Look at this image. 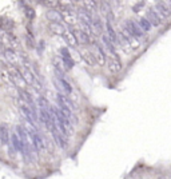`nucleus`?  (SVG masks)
Returning a JSON list of instances; mask_svg holds the SVG:
<instances>
[{"mask_svg":"<svg viewBox=\"0 0 171 179\" xmlns=\"http://www.w3.org/2000/svg\"><path fill=\"white\" fill-rule=\"evenodd\" d=\"M3 53H4V56H6V59L8 60V63H11V66H17L19 60H17V55L13 52V50L8 48V50H4Z\"/></svg>","mask_w":171,"mask_h":179,"instance_id":"obj_11","label":"nucleus"},{"mask_svg":"<svg viewBox=\"0 0 171 179\" xmlns=\"http://www.w3.org/2000/svg\"><path fill=\"white\" fill-rule=\"evenodd\" d=\"M59 4H60L59 0H43V6L48 8H56Z\"/></svg>","mask_w":171,"mask_h":179,"instance_id":"obj_23","label":"nucleus"},{"mask_svg":"<svg viewBox=\"0 0 171 179\" xmlns=\"http://www.w3.org/2000/svg\"><path fill=\"white\" fill-rule=\"evenodd\" d=\"M102 39H103V43H104V46H106L107 50H109V51L112 53V55H115V56H116L115 46H114V43H112L111 40H110V38L107 36V35H103V38H102Z\"/></svg>","mask_w":171,"mask_h":179,"instance_id":"obj_19","label":"nucleus"},{"mask_svg":"<svg viewBox=\"0 0 171 179\" xmlns=\"http://www.w3.org/2000/svg\"><path fill=\"white\" fill-rule=\"evenodd\" d=\"M52 131V135L55 138V142L59 145L62 149H67V146H68V143H67V139H66V135H63V134L58 132V130H51Z\"/></svg>","mask_w":171,"mask_h":179,"instance_id":"obj_7","label":"nucleus"},{"mask_svg":"<svg viewBox=\"0 0 171 179\" xmlns=\"http://www.w3.org/2000/svg\"><path fill=\"white\" fill-rule=\"evenodd\" d=\"M2 79L6 82L7 84H10V86H12V87H16L15 84H13V82H12V79H11V76H10V74L7 72V71H4V70H2Z\"/></svg>","mask_w":171,"mask_h":179,"instance_id":"obj_21","label":"nucleus"},{"mask_svg":"<svg viewBox=\"0 0 171 179\" xmlns=\"http://www.w3.org/2000/svg\"><path fill=\"white\" fill-rule=\"evenodd\" d=\"M47 19L52 23H63V19H62V15L59 11H56L55 8H49V11H47L46 13Z\"/></svg>","mask_w":171,"mask_h":179,"instance_id":"obj_6","label":"nucleus"},{"mask_svg":"<svg viewBox=\"0 0 171 179\" xmlns=\"http://www.w3.org/2000/svg\"><path fill=\"white\" fill-rule=\"evenodd\" d=\"M49 30L52 31L53 34H56V35H62L63 32H64V25H63L62 23H49Z\"/></svg>","mask_w":171,"mask_h":179,"instance_id":"obj_18","label":"nucleus"},{"mask_svg":"<svg viewBox=\"0 0 171 179\" xmlns=\"http://www.w3.org/2000/svg\"><path fill=\"white\" fill-rule=\"evenodd\" d=\"M146 19L150 21L151 25H154V27H158L160 24V19H159L158 13H156L154 10H148L147 11V17H146Z\"/></svg>","mask_w":171,"mask_h":179,"instance_id":"obj_10","label":"nucleus"},{"mask_svg":"<svg viewBox=\"0 0 171 179\" xmlns=\"http://www.w3.org/2000/svg\"><path fill=\"white\" fill-rule=\"evenodd\" d=\"M91 53H92V56H94V59H95L98 66L106 64V53L100 46H96L95 44V51H91Z\"/></svg>","mask_w":171,"mask_h":179,"instance_id":"obj_3","label":"nucleus"},{"mask_svg":"<svg viewBox=\"0 0 171 179\" xmlns=\"http://www.w3.org/2000/svg\"><path fill=\"white\" fill-rule=\"evenodd\" d=\"M106 27H107V36L110 38V40L112 43H119V38H118V35H116V32L114 31V28H112V25L110 24V20L107 19L106 20Z\"/></svg>","mask_w":171,"mask_h":179,"instance_id":"obj_12","label":"nucleus"},{"mask_svg":"<svg viewBox=\"0 0 171 179\" xmlns=\"http://www.w3.org/2000/svg\"><path fill=\"white\" fill-rule=\"evenodd\" d=\"M12 145L15 147V150L20 151V138L16 135V134H13L12 135Z\"/></svg>","mask_w":171,"mask_h":179,"instance_id":"obj_25","label":"nucleus"},{"mask_svg":"<svg viewBox=\"0 0 171 179\" xmlns=\"http://www.w3.org/2000/svg\"><path fill=\"white\" fill-rule=\"evenodd\" d=\"M156 11H158L162 16H164V17H169L170 16V8H169V6L166 3H163V2H159L158 4H156Z\"/></svg>","mask_w":171,"mask_h":179,"instance_id":"obj_16","label":"nucleus"},{"mask_svg":"<svg viewBox=\"0 0 171 179\" xmlns=\"http://www.w3.org/2000/svg\"><path fill=\"white\" fill-rule=\"evenodd\" d=\"M70 31L74 34V36L76 39L78 44H83V46H88L91 43V39H90L88 34H86L83 30H75L72 27H70Z\"/></svg>","mask_w":171,"mask_h":179,"instance_id":"obj_1","label":"nucleus"},{"mask_svg":"<svg viewBox=\"0 0 171 179\" xmlns=\"http://www.w3.org/2000/svg\"><path fill=\"white\" fill-rule=\"evenodd\" d=\"M3 52H4V47H3V43L0 42V55H2Z\"/></svg>","mask_w":171,"mask_h":179,"instance_id":"obj_28","label":"nucleus"},{"mask_svg":"<svg viewBox=\"0 0 171 179\" xmlns=\"http://www.w3.org/2000/svg\"><path fill=\"white\" fill-rule=\"evenodd\" d=\"M62 36H63V39L66 40V43L68 44L70 47H74V48H75L76 46H78V42H76V39H75V36H74V34L71 32L70 30H68V31L64 30V32L62 34Z\"/></svg>","mask_w":171,"mask_h":179,"instance_id":"obj_8","label":"nucleus"},{"mask_svg":"<svg viewBox=\"0 0 171 179\" xmlns=\"http://www.w3.org/2000/svg\"><path fill=\"white\" fill-rule=\"evenodd\" d=\"M53 66H55V70L59 71V72H62V74H64V72L68 71V68L66 67V64H64V62H63L62 57H58V56L53 57Z\"/></svg>","mask_w":171,"mask_h":179,"instance_id":"obj_15","label":"nucleus"},{"mask_svg":"<svg viewBox=\"0 0 171 179\" xmlns=\"http://www.w3.org/2000/svg\"><path fill=\"white\" fill-rule=\"evenodd\" d=\"M24 11H25V16L28 17V19L32 20L34 17H35V11H34V8H31L30 6H25V4H24Z\"/></svg>","mask_w":171,"mask_h":179,"instance_id":"obj_24","label":"nucleus"},{"mask_svg":"<svg viewBox=\"0 0 171 179\" xmlns=\"http://www.w3.org/2000/svg\"><path fill=\"white\" fill-rule=\"evenodd\" d=\"M60 53H62V59H72V57H71V53L68 51V48H62Z\"/></svg>","mask_w":171,"mask_h":179,"instance_id":"obj_26","label":"nucleus"},{"mask_svg":"<svg viewBox=\"0 0 171 179\" xmlns=\"http://www.w3.org/2000/svg\"><path fill=\"white\" fill-rule=\"evenodd\" d=\"M20 72H21V75L24 76L25 82L28 83V84H32V86H34L35 88H36V90H42V88H43V86L40 84V82H39V80H38L36 78H35V75H34L32 72H31L30 70H27V68H21Z\"/></svg>","mask_w":171,"mask_h":179,"instance_id":"obj_2","label":"nucleus"},{"mask_svg":"<svg viewBox=\"0 0 171 179\" xmlns=\"http://www.w3.org/2000/svg\"><path fill=\"white\" fill-rule=\"evenodd\" d=\"M60 15H62L63 21L68 23L70 25H72L76 21V13L72 11V8H64V10L60 12Z\"/></svg>","mask_w":171,"mask_h":179,"instance_id":"obj_4","label":"nucleus"},{"mask_svg":"<svg viewBox=\"0 0 171 179\" xmlns=\"http://www.w3.org/2000/svg\"><path fill=\"white\" fill-rule=\"evenodd\" d=\"M107 67H109V70L112 74H118L122 70L119 59H107Z\"/></svg>","mask_w":171,"mask_h":179,"instance_id":"obj_9","label":"nucleus"},{"mask_svg":"<svg viewBox=\"0 0 171 179\" xmlns=\"http://www.w3.org/2000/svg\"><path fill=\"white\" fill-rule=\"evenodd\" d=\"M83 6L88 13H94L96 11V0H83Z\"/></svg>","mask_w":171,"mask_h":179,"instance_id":"obj_17","label":"nucleus"},{"mask_svg":"<svg viewBox=\"0 0 171 179\" xmlns=\"http://www.w3.org/2000/svg\"><path fill=\"white\" fill-rule=\"evenodd\" d=\"M13 28V21L12 20H8V19H2V30H6V31H10Z\"/></svg>","mask_w":171,"mask_h":179,"instance_id":"obj_22","label":"nucleus"},{"mask_svg":"<svg viewBox=\"0 0 171 179\" xmlns=\"http://www.w3.org/2000/svg\"><path fill=\"white\" fill-rule=\"evenodd\" d=\"M0 140L3 145H8L10 143V132L6 124H0Z\"/></svg>","mask_w":171,"mask_h":179,"instance_id":"obj_14","label":"nucleus"},{"mask_svg":"<svg viewBox=\"0 0 171 179\" xmlns=\"http://www.w3.org/2000/svg\"><path fill=\"white\" fill-rule=\"evenodd\" d=\"M80 55H82L83 60H84V62H86V63H87L88 66H91V67H95V66H96V62H95V59H94V56H92L91 51L83 50L82 52H80Z\"/></svg>","mask_w":171,"mask_h":179,"instance_id":"obj_13","label":"nucleus"},{"mask_svg":"<svg viewBox=\"0 0 171 179\" xmlns=\"http://www.w3.org/2000/svg\"><path fill=\"white\" fill-rule=\"evenodd\" d=\"M139 27H141L142 28V31H150L151 30V24H150V21H148L146 17H141V19H139V24H138Z\"/></svg>","mask_w":171,"mask_h":179,"instance_id":"obj_20","label":"nucleus"},{"mask_svg":"<svg viewBox=\"0 0 171 179\" xmlns=\"http://www.w3.org/2000/svg\"><path fill=\"white\" fill-rule=\"evenodd\" d=\"M126 28H127L130 31V34H131L132 36H135V38H142L143 36L142 28L136 23H134L132 20H128L127 23H126Z\"/></svg>","mask_w":171,"mask_h":179,"instance_id":"obj_5","label":"nucleus"},{"mask_svg":"<svg viewBox=\"0 0 171 179\" xmlns=\"http://www.w3.org/2000/svg\"><path fill=\"white\" fill-rule=\"evenodd\" d=\"M143 6H145V2H142L141 4H136V6H135V7H134V12H136L138 10H141V8H142Z\"/></svg>","mask_w":171,"mask_h":179,"instance_id":"obj_27","label":"nucleus"}]
</instances>
